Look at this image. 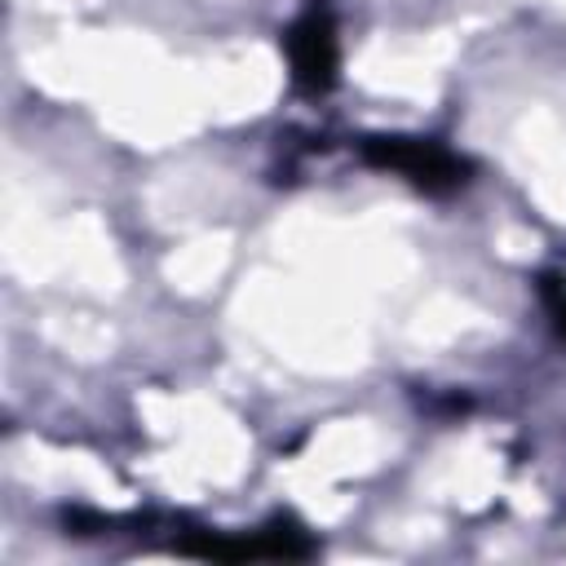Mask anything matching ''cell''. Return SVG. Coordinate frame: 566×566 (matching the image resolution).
<instances>
[{
	"mask_svg": "<svg viewBox=\"0 0 566 566\" xmlns=\"http://www.w3.org/2000/svg\"><path fill=\"white\" fill-rule=\"evenodd\" d=\"M363 159L371 168L407 177L416 190H429V195L464 186V172H469V164L455 150H447L442 142H433V137H367L363 142Z\"/></svg>",
	"mask_w": 566,
	"mask_h": 566,
	"instance_id": "1",
	"label": "cell"
},
{
	"mask_svg": "<svg viewBox=\"0 0 566 566\" xmlns=\"http://www.w3.org/2000/svg\"><path fill=\"white\" fill-rule=\"evenodd\" d=\"M283 49H287V66H292V84L310 97L327 93L336 84V71H340V40H336V22L327 9H305L287 35H283Z\"/></svg>",
	"mask_w": 566,
	"mask_h": 566,
	"instance_id": "2",
	"label": "cell"
},
{
	"mask_svg": "<svg viewBox=\"0 0 566 566\" xmlns=\"http://www.w3.org/2000/svg\"><path fill=\"white\" fill-rule=\"evenodd\" d=\"M181 553L212 557V562H296L310 557L314 544L301 531H248V535H199L186 539Z\"/></svg>",
	"mask_w": 566,
	"mask_h": 566,
	"instance_id": "3",
	"label": "cell"
},
{
	"mask_svg": "<svg viewBox=\"0 0 566 566\" xmlns=\"http://www.w3.org/2000/svg\"><path fill=\"white\" fill-rule=\"evenodd\" d=\"M539 296H544V310H548V318H553L557 336L566 340V274H544Z\"/></svg>",
	"mask_w": 566,
	"mask_h": 566,
	"instance_id": "4",
	"label": "cell"
}]
</instances>
